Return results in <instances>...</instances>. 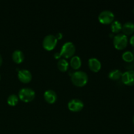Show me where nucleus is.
<instances>
[{"label":"nucleus","instance_id":"f257e3e1","mask_svg":"<svg viewBox=\"0 0 134 134\" xmlns=\"http://www.w3.org/2000/svg\"><path fill=\"white\" fill-rule=\"evenodd\" d=\"M73 85L78 87H82L86 85L88 81V77L83 71H77L72 74L71 78Z\"/></svg>","mask_w":134,"mask_h":134},{"label":"nucleus","instance_id":"f03ea898","mask_svg":"<svg viewBox=\"0 0 134 134\" xmlns=\"http://www.w3.org/2000/svg\"><path fill=\"white\" fill-rule=\"evenodd\" d=\"M35 97V92L30 88H23L18 92V98L26 103L31 102Z\"/></svg>","mask_w":134,"mask_h":134},{"label":"nucleus","instance_id":"7ed1b4c3","mask_svg":"<svg viewBox=\"0 0 134 134\" xmlns=\"http://www.w3.org/2000/svg\"><path fill=\"white\" fill-rule=\"evenodd\" d=\"M128 43V37L123 34H118L113 38V44L117 50H123L127 47Z\"/></svg>","mask_w":134,"mask_h":134},{"label":"nucleus","instance_id":"20e7f679","mask_svg":"<svg viewBox=\"0 0 134 134\" xmlns=\"http://www.w3.org/2000/svg\"><path fill=\"white\" fill-rule=\"evenodd\" d=\"M76 48L75 46L72 42H66L62 45L60 51L61 56L65 58H69L73 57L75 52Z\"/></svg>","mask_w":134,"mask_h":134},{"label":"nucleus","instance_id":"39448f33","mask_svg":"<svg viewBox=\"0 0 134 134\" xmlns=\"http://www.w3.org/2000/svg\"><path fill=\"white\" fill-rule=\"evenodd\" d=\"M58 39L55 35H46L43 40V47L47 51H52L57 44Z\"/></svg>","mask_w":134,"mask_h":134},{"label":"nucleus","instance_id":"423d86ee","mask_svg":"<svg viewBox=\"0 0 134 134\" xmlns=\"http://www.w3.org/2000/svg\"><path fill=\"white\" fill-rule=\"evenodd\" d=\"M115 19V14L112 11L109 10H105L101 12L98 16V20L103 24H111Z\"/></svg>","mask_w":134,"mask_h":134},{"label":"nucleus","instance_id":"0eeeda50","mask_svg":"<svg viewBox=\"0 0 134 134\" xmlns=\"http://www.w3.org/2000/svg\"><path fill=\"white\" fill-rule=\"evenodd\" d=\"M68 109L72 112H79L81 111L84 107V103L81 99H72L68 102Z\"/></svg>","mask_w":134,"mask_h":134},{"label":"nucleus","instance_id":"6e6552de","mask_svg":"<svg viewBox=\"0 0 134 134\" xmlns=\"http://www.w3.org/2000/svg\"><path fill=\"white\" fill-rule=\"evenodd\" d=\"M122 81L123 83L128 86L134 85V70H128L122 73Z\"/></svg>","mask_w":134,"mask_h":134},{"label":"nucleus","instance_id":"1a4fd4ad","mask_svg":"<svg viewBox=\"0 0 134 134\" xmlns=\"http://www.w3.org/2000/svg\"><path fill=\"white\" fill-rule=\"evenodd\" d=\"M18 78L23 83H27L31 81L32 75L27 69H20L18 72Z\"/></svg>","mask_w":134,"mask_h":134},{"label":"nucleus","instance_id":"9d476101","mask_svg":"<svg viewBox=\"0 0 134 134\" xmlns=\"http://www.w3.org/2000/svg\"><path fill=\"white\" fill-rule=\"evenodd\" d=\"M88 67L93 72H98L102 68L100 61L96 58H90L88 60Z\"/></svg>","mask_w":134,"mask_h":134},{"label":"nucleus","instance_id":"9b49d317","mask_svg":"<svg viewBox=\"0 0 134 134\" xmlns=\"http://www.w3.org/2000/svg\"><path fill=\"white\" fill-rule=\"evenodd\" d=\"M44 98L47 103L52 104L57 100V94L54 90L50 89L44 92Z\"/></svg>","mask_w":134,"mask_h":134},{"label":"nucleus","instance_id":"f8f14e48","mask_svg":"<svg viewBox=\"0 0 134 134\" xmlns=\"http://www.w3.org/2000/svg\"><path fill=\"white\" fill-rule=\"evenodd\" d=\"M122 31L123 34L125 35H129L132 34L134 32V23L130 21L125 22L122 25Z\"/></svg>","mask_w":134,"mask_h":134},{"label":"nucleus","instance_id":"ddd939ff","mask_svg":"<svg viewBox=\"0 0 134 134\" xmlns=\"http://www.w3.org/2000/svg\"><path fill=\"white\" fill-rule=\"evenodd\" d=\"M13 60L16 64H20L24 60L25 56L23 52L20 50H16L13 52L12 54Z\"/></svg>","mask_w":134,"mask_h":134},{"label":"nucleus","instance_id":"4468645a","mask_svg":"<svg viewBox=\"0 0 134 134\" xmlns=\"http://www.w3.org/2000/svg\"><path fill=\"white\" fill-rule=\"evenodd\" d=\"M82 65V60L79 56H74L70 60V65L74 69H79Z\"/></svg>","mask_w":134,"mask_h":134},{"label":"nucleus","instance_id":"2eb2a0df","mask_svg":"<svg viewBox=\"0 0 134 134\" xmlns=\"http://www.w3.org/2000/svg\"><path fill=\"white\" fill-rule=\"evenodd\" d=\"M57 66L59 70L61 71L62 72H65L68 70V67H69V63L65 59L60 58L58 62Z\"/></svg>","mask_w":134,"mask_h":134},{"label":"nucleus","instance_id":"dca6fc26","mask_svg":"<svg viewBox=\"0 0 134 134\" xmlns=\"http://www.w3.org/2000/svg\"><path fill=\"white\" fill-rule=\"evenodd\" d=\"M122 75V73L119 69H113V70L111 71L109 73L108 76L109 78L111 79V80H114V81H117V80L120 79Z\"/></svg>","mask_w":134,"mask_h":134},{"label":"nucleus","instance_id":"f3484780","mask_svg":"<svg viewBox=\"0 0 134 134\" xmlns=\"http://www.w3.org/2000/svg\"><path fill=\"white\" fill-rule=\"evenodd\" d=\"M122 25L119 20H114L111 23V30L113 34H118L122 30Z\"/></svg>","mask_w":134,"mask_h":134},{"label":"nucleus","instance_id":"a211bd4d","mask_svg":"<svg viewBox=\"0 0 134 134\" xmlns=\"http://www.w3.org/2000/svg\"><path fill=\"white\" fill-rule=\"evenodd\" d=\"M122 60L126 62L130 63L134 60V54L131 51H126L122 54Z\"/></svg>","mask_w":134,"mask_h":134},{"label":"nucleus","instance_id":"6ab92c4d","mask_svg":"<svg viewBox=\"0 0 134 134\" xmlns=\"http://www.w3.org/2000/svg\"><path fill=\"white\" fill-rule=\"evenodd\" d=\"M18 100H19V98L18 96L16 94H10L7 98V103L10 106H15L18 103Z\"/></svg>","mask_w":134,"mask_h":134},{"label":"nucleus","instance_id":"aec40b11","mask_svg":"<svg viewBox=\"0 0 134 134\" xmlns=\"http://www.w3.org/2000/svg\"><path fill=\"white\" fill-rule=\"evenodd\" d=\"M62 36H63V35H62V33H60V32H58V33H57V34H56V39H62Z\"/></svg>","mask_w":134,"mask_h":134},{"label":"nucleus","instance_id":"412c9836","mask_svg":"<svg viewBox=\"0 0 134 134\" xmlns=\"http://www.w3.org/2000/svg\"><path fill=\"white\" fill-rule=\"evenodd\" d=\"M130 43L131 44V45L133 46L134 47V35H132L130 37Z\"/></svg>","mask_w":134,"mask_h":134},{"label":"nucleus","instance_id":"4be33fe9","mask_svg":"<svg viewBox=\"0 0 134 134\" xmlns=\"http://www.w3.org/2000/svg\"><path fill=\"white\" fill-rule=\"evenodd\" d=\"M54 58L56 59H60V58H61V54H60V52H56V53L54 54Z\"/></svg>","mask_w":134,"mask_h":134},{"label":"nucleus","instance_id":"5701e85b","mask_svg":"<svg viewBox=\"0 0 134 134\" xmlns=\"http://www.w3.org/2000/svg\"><path fill=\"white\" fill-rule=\"evenodd\" d=\"M2 63H3V59H2V57H1V56L0 55V66L2 65Z\"/></svg>","mask_w":134,"mask_h":134},{"label":"nucleus","instance_id":"b1692460","mask_svg":"<svg viewBox=\"0 0 134 134\" xmlns=\"http://www.w3.org/2000/svg\"><path fill=\"white\" fill-rule=\"evenodd\" d=\"M132 120H133V124H134V115H133V119H132Z\"/></svg>","mask_w":134,"mask_h":134},{"label":"nucleus","instance_id":"393cba45","mask_svg":"<svg viewBox=\"0 0 134 134\" xmlns=\"http://www.w3.org/2000/svg\"><path fill=\"white\" fill-rule=\"evenodd\" d=\"M0 79H1V75H0Z\"/></svg>","mask_w":134,"mask_h":134},{"label":"nucleus","instance_id":"a878e982","mask_svg":"<svg viewBox=\"0 0 134 134\" xmlns=\"http://www.w3.org/2000/svg\"><path fill=\"white\" fill-rule=\"evenodd\" d=\"M133 54H134V51H133Z\"/></svg>","mask_w":134,"mask_h":134},{"label":"nucleus","instance_id":"bb28decb","mask_svg":"<svg viewBox=\"0 0 134 134\" xmlns=\"http://www.w3.org/2000/svg\"><path fill=\"white\" fill-rule=\"evenodd\" d=\"M133 13H134V7H133Z\"/></svg>","mask_w":134,"mask_h":134},{"label":"nucleus","instance_id":"cd10ccee","mask_svg":"<svg viewBox=\"0 0 134 134\" xmlns=\"http://www.w3.org/2000/svg\"><path fill=\"white\" fill-rule=\"evenodd\" d=\"M133 61H134V60H133ZM133 65H134V63H133Z\"/></svg>","mask_w":134,"mask_h":134}]
</instances>
